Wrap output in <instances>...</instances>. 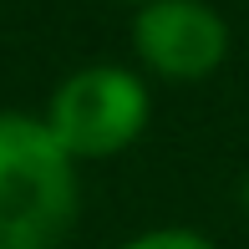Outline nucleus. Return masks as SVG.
Returning <instances> with one entry per match:
<instances>
[{"instance_id": "f257e3e1", "label": "nucleus", "mask_w": 249, "mask_h": 249, "mask_svg": "<svg viewBox=\"0 0 249 249\" xmlns=\"http://www.w3.org/2000/svg\"><path fill=\"white\" fill-rule=\"evenodd\" d=\"M76 219V158L26 112H0V249H56Z\"/></svg>"}, {"instance_id": "f03ea898", "label": "nucleus", "mask_w": 249, "mask_h": 249, "mask_svg": "<svg viewBox=\"0 0 249 249\" xmlns=\"http://www.w3.org/2000/svg\"><path fill=\"white\" fill-rule=\"evenodd\" d=\"M148 87L127 66H82L56 87L46 127L71 158H112L148 127Z\"/></svg>"}, {"instance_id": "7ed1b4c3", "label": "nucleus", "mask_w": 249, "mask_h": 249, "mask_svg": "<svg viewBox=\"0 0 249 249\" xmlns=\"http://www.w3.org/2000/svg\"><path fill=\"white\" fill-rule=\"evenodd\" d=\"M132 46L163 82H203L229 56V26L203 0H148L132 20Z\"/></svg>"}, {"instance_id": "20e7f679", "label": "nucleus", "mask_w": 249, "mask_h": 249, "mask_svg": "<svg viewBox=\"0 0 249 249\" xmlns=\"http://www.w3.org/2000/svg\"><path fill=\"white\" fill-rule=\"evenodd\" d=\"M122 249H219V244H209V239L194 234V229H153V234L127 239Z\"/></svg>"}, {"instance_id": "39448f33", "label": "nucleus", "mask_w": 249, "mask_h": 249, "mask_svg": "<svg viewBox=\"0 0 249 249\" xmlns=\"http://www.w3.org/2000/svg\"><path fill=\"white\" fill-rule=\"evenodd\" d=\"M244 198H249V183H244Z\"/></svg>"}, {"instance_id": "423d86ee", "label": "nucleus", "mask_w": 249, "mask_h": 249, "mask_svg": "<svg viewBox=\"0 0 249 249\" xmlns=\"http://www.w3.org/2000/svg\"><path fill=\"white\" fill-rule=\"evenodd\" d=\"M142 5H148V0H142Z\"/></svg>"}]
</instances>
